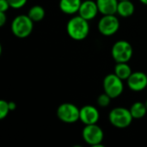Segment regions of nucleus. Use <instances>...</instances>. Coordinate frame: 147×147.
I'll return each instance as SVG.
<instances>
[{
	"instance_id": "obj_1",
	"label": "nucleus",
	"mask_w": 147,
	"mask_h": 147,
	"mask_svg": "<svg viewBox=\"0 0 147 147\" xmlns=\"http://www.w3.org/2000/svg\"><path fill=\"white\" fill-rule=\"evenodd\" d=\"M66 31L71 39L75 40H82L88 36L90 32V25L88 21L80 16H74L68 21Z\"/></svg>"
},
{
	"instance_id": "obj_2",
	"label": "nucleus",
	"mask_w": 147,
	"mask_h": 147,
	"mask_svg": "<svg viewBox=\"0 0 147 147\" xmlns=\"http://www.w3.org/2000/svg\"><path fill=\"white\" fill-rule=\"evenodd\" d=\"M34 22L28 15L17 16L11 23V31L18 38L28 37L33 31Z\"/></svg>"
},
{
	"instance_id": "obj_3",
	"label": "nucleus",
	"mask_w": 147,
	"mask_h": 147,
	"mask_svg": "<svg viewBox=\"0 0 147 147\" xmlns=\"http://www.w3.org/2000/svg\"><path fill=\"white\" fill-rule=\"evenodd\" d=\"M110 123L117 128H126L129 127L133 121V116L130 109L125 108H115L109 115Z\"/></svg>"
},
{
	"instance_id": "obj_4",
	"label": "nucleus",
	"mask_w": 147,
	"mask_h": 147,
	"mask_svg": "<svg viewBox=\"0 0 147 147\" xmlns=\"http://www.w3.org/2000/svg\"><path fill=\"white\" fill-rule=\"evenodd\" d=\"M133 47L126 40L116 41L112 47V57L116 63H127L133 56Z\"/></svg>"
},
{
	"instance_id": "obj_5",
	"label": "nucleus",
	"mask_w": 147,
	"mask_h": 147,
	"mask_svg": "<svg viewBox=\"0 0 147 147\" xmlns=\"http://www.w3.org/2000/svg\"><path fill=\"white\" fill-rule=\"evenodd\" d=\"M123 80L121 79L115 73L109 74L103 80L104 92L107 93L111 98H116L121 95L124 90Z\"/></svg>"
},
{
	"instance_id": "obj_6",
	"label": "nucleus",
	"mask_w": 147,
	"mask_h": 147,
	"mask_svg": "<svg viewBox=\"0 0 147 147\" xmlns=\"http://www.w3.org/2000/svg\"><path fill=\"white\" fill-rule=\"evenodd\" d=\"M83 139L90 146L94 147L100 146L103 140V131L96 124L85 125L83 129Z\"/></svg>"
},
{
	"instance_id": "obj_7",
	"label": "nucleus",
	"mask_w": 147,
	"mask_h": 147,
	"mask_svg": "<svg viewBox=\"0 0 147 147\" xmlns=\"http://www.w3.org/2000/svg\"><path fill=\"white\" fill-rule=\"evenodd\" d=\"M57 116L65 123H74L80 118V109L72 103H63L57 109Z\"/></svg>"
},
{
	"instance_id": "obj_8",
	"label": "nucleus",
	"mask_w": 147,
	"mask_h": 147,
	"mask_svg": "<svg viewBox=\"0 0 147 147\" xmlns=\"http://www.w3.org/2000/svg\"><path fill=\"white\" fill-rule=\"evenodd\" d=\"M119 28L120 22L115 15H104L98 22L99 32L106 36L115 34Z\"/></svg>"
},
{
	"instance_id": "obj_9",
	"label": "nucleus",
	"mask_w": 147,
	"mask_h": 147,
	"mask_svg": "<svg viewBox=\"0 0 147 147\" xmlns=\"http://www.w3.org/2000/svg\"><path fill=\"white\" fill-rule=\"evenodd\" d=\"M127 82L130 90L134 91H141L147 87V74L142 71L132 72Z\"/></svg>"
},
{
	"instance_id": "obj_10",
	"label": "nucleus",
	"mask_w": 147,
	"mask_h": 147,
	"mask_svg": "<svg viewBox=\"0 0 147 147\" xmlns=\"http://www.w3.org/2000/svg\"><path fill=\"white\" fill-rule=\"evenodd\" d=\"M99 112L97 109L92 105H86L80 109V118L79 120L84 125L96 124L99 121Z\"/></svg>"
},
{
	"instance_id": "obj_11",
	"label": "nucleus",
	"mask_w": 147,
	"mask_h": 147,
	"mask_svg": "<svg viewBox=\"0 0 147 147\" xmlns=\"http://www.w3.org/2000/svg\"><path fill=\"white\" fill-rule=\"evenodd\" d=\"M99 12L97 3L92 0H85L82 2L81 6L78 10V14L81 17L84 18L87 21L94 19L97 13Z\"/></svg>"
},
{
	"instance_id": "obj_12",
	"label": "nucleus",
	"mask_w": 147,
	"mask_h": 147,
	"mask_svg": "<svg viewBox=\"0 0 147 147\" xmlns=\"http://www.w3.org/2000/svg\"><path fill=\"white\" fill-rule=\"evenodd\" d=\"M119 0H96L99 12L104 15H115L117 13Z\"/></svg>"
},
{
	"instance_id": "obj_13",
	"label": "nucleus",
	"mask_w": 147,
	"mask_h": 147,
	"mask_svg": "<svg viewBox=\"0 0 147 147\" xmlns=\"http://www.w3.org/2000/svg\"><path fill=\"white\" fill-rule=\"evenodd\" d=\"M81 3V0H60L59 9L65 14L73 15L78 12Z\"/></svg>"
},
{
	"instance_id": "obj_14",
	"label": "nucleus",
	"mask_w": 147,
	"mask_h": 147,
	"mask_svg": "<svg viewBox=\"0 0 147 147\" xmlns=\"http://www.w3.org/2000/svg\"><path fill=\"white\" fill-rule=\"evenodd\" d=\"M134 5L130 0L119 1L117 7V13L122 17H129L134 12Z\"/></svg>"
},
{
	"instance_id": "obj_15",
	"label": "nucleus",
	"mask_w": 147,
	"mask_h": 147,
	"mask_svg": "<svg viewBox=\"0 0 147 147\" xmlns=\"http://www.w3.org/2000/svg\"><path fill=\"white\" fill-rule=\"evenodd\" d=\"M132 69L127 63H117L115 67V74L122 80H127L132 74Z\"/></svg>"
},
{
	"instance_id": "obj_16",
	"label": "nucleus",
	"mask_w": 147,
	"mask_h": 147,
	"mask_svg": "<svg viewBox=\"0 0 147 147\" xmlns=\"http://www.w3.org/2000/svg\"><path fill=\"white\" fill-rule=\"evenodd\" d=\"M130 112L134 119H141L146 115V105L141 102H134L130 108Z\"/></svg>"
},
{
	"instance_id": "obj_17",
	"label": "nucleus",
	"mask_w": 147,
	"mask_h": 147,
	"mask_svg": "<svg viewBox=\"0 0 147 147\" xmlns=\"http://www.w3.org/2000/svg\"><path fill=\"white\" fill-rule=\"evenodd\" d=\"M28 16L34 22H40L45 17V10L40 5H34L32 8H30Z\"/></svg>"
},
{
	"instance_id": "obj_18",
	"label": "nucleus",
	"mask_w": 147,
	"mask_h": 147,
	"mask_svg": "<svg viewBox=\"0 0 147 147\" xmlns=\"http://www.w3.org/2000/svg\"><path fill=\"white\" fill-rule=\"evenodd\" d=\"M111 99L112 98L107 93L101 94L97 98V104L102 108H106L110 104Z\"/></svg>"
},
{
	"instance_id": "obj_19",
	"label": "nucleus",
	"mask_w": 147,
	"mask_h": 147,
	"mask_svg": "<svg viewBox=\"0 0 147 147\" xmlns=\"http://www.w3.org/2000/svg\"><path fill=\"white\" fill-rule=\"evenodd\" d=\"M9 102H6L4 100L0 101V119L3 120L4 119L9 112Z\"/></svg>"
},
{
	"instance_id": "obj_20",
	"label": "nucleus",
	"mask_w": 147,
	"mask_h": 147,
	"mask_svg": "<svg viewBox=\"0 0 147 147\" xmlns=\"http://www.w3.org/2000/svg\"><path fill=\"white\" fill-rule=\"evenodd\" d=\"M28 0H8L10 8L13 9H20L22 7H23Z\"/></svg>"
},
{
	"instance_id": "obj_21",
	"label": "nucleus",
	"mask_w": 147,
	"mask_h": 147,
	"mask_svg": "<svg viewBox=\"0 0 147 147\" xmlns=\"http://www.w3.org/2000/svg\"><path fill=\"white\" fill-rule=\"evenodd\" d=\"M10 8L8 0H0V11L6 12Z\"/></svg>"
},
{
	"instance_id": "obj_22",
	"label": "nucleus",
	"mask_w": 147,
	"mask_h": 147,
	"mask_svg": "<svg viewBox=\"0 0 147 147\" xmlns=\"http://www.w3.org/2000/svg\"><path fill=\"white\" fill-rule=\"evenodd\" d=\"M6 21H7V16H6L5 12L0 11V26L3 27L5 24Z\"/></svg>"
},
{
	"instance_id": "obj_23",
	"label": "nucleus",
	"mask_w": 147,
	"mask_h": 147,
	"mask_svg": "<svg viewBox=\"0 0 147 147\" xmlns=\"http://www.w3.org/2000/svg\"><path fill=\"white\" fill-rule=\"evenodd\" d=\"M9 110H10V111H13V110L16 109V104L14 102H9Z\"/></svg>"
},
{
	"instance_id": "obj_24",
	"label": "nucleus",
	"mask_w": 147,
	"mask_h": 147,
	"mask_svg": "<svg viewBox=\"0 0 147 147\" xmlns=\"http://www.w3.org/2000/svg\"><path fill=\"white\" fill-rule=\"evenodd\" d=\"M142 3H144V4H146L147 5V0H140Z\"/></svg>"
},
{
	"instance_id": "obj_25",
	"label": "nucleus",
	"mask_w": 147,
	"mask_h": 147,
	"mask_svg": "<svg viewBox=\"0 0 147 147\" xmlns=\"http://www.w3.org/2000/svg\"><path fill=\"white\" fill-rule=\"evenodd\" d=\"M146 108H147V100H146Z\"/></svg>"
},
{
	"instance_id": "obj_26",
	"label": "nucleus",
	"mask_w": 147,
	"mask_h": 147,
	"mask_svg": "<svg viewBox=\"0 0 147 147\" xmlns=\"http://www.w3.org/2000/svg\"><path fill=\"white\" fill-rule=\"evenodd\" d=\"M119 1H124V0H119Z\"/></svg>"
}]
</instances>
